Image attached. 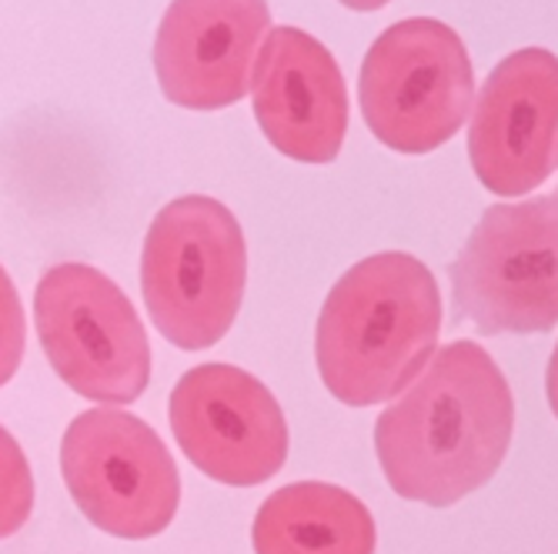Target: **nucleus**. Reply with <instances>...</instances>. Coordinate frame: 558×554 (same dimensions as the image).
Returning <instances> with one entry per match:
<instances>
[{"label": "nucleus", "instance_id": "obj_8", "mask_svg": "<svg viewBox=\"0 0 558 554\" xmlns=\"http://www.w3.org/2000/svg\"><path fill=\"white\" fill-rule=\"evenodd\" d=\"M171 431L184 458L221 484L255 488L288 458V421L265 381L234 365L191 368L171 391Z\"/></svg>", "mask_w": 558, "mask_h": 554}, {"label": "nucleus", "instance_id": "obj_16", "mask_svg": "<svg viewBox=\"0 0 558 554\" xmlns=\"http://www.w3.org/2000/svg\"><path fill=\"white\" fill-rule=\"evenodd\" d=\"M344 8H351V11H378V8H385L388 0H341Z\"/></svg>", "mask_w": 558, "mask_h": 554}, {"label": "nucleus", "instance_id": "obj_12", "mask_svg": "<svg viewBox=\"0 0 558 554\" xmlns=\"http://www.w3.org/2000/svg\"><path fill=\"white\" fill-rule=\"evenodd\" d=\"M255 554H375L372 512L351 491L294 481L265 497L251 528Z\"/></svg>", "mask_w": 558, "mask_h": 554}, {"label": "nucleus", "instance_id": "obj_14", "mask_svg": "<svg viewBox=\"0 0 558 554\" xmlns=\"http://www.w3.org/2000/svg\"><path fill=\"white\" fill-rule=\"evenodd\" d=\"M24 347H27V324H24L21 294L8 278V271L0 268V387L17 374L24 361Z\"/></svg>", "mask_w": 558, "mask_h": 554}, {"label": "nucleus", "instance_id": "obj_10", "mask_svg": "<svg viewBox=\"0 0 558 554\" xmlns=\"http://www.w3.org/2000/svg\"><path fill=\"white\" fill-rule=\"evenodd\" d=\"M268 34V0H171L155 37L165 97L187 111L238 104L251 94Z\"/></svg>", "mask_w": 558, "mask_h": 554}, {"label": "nucleus", "instance_id": "obj_13", "mask_svg": "<svg viewBox=\"0 0 558 554\" xmlns=\"http://www.w3.org/2000/svg\"><path fill=\"white\" fill-rule=\"evenodd\" d=\"M34 512V475L24 458V447L0 424V538H11L24 528Z\"/></svg>", "mask_w": 558, "mask_h": 554}, {"label": "nucleus", "instance_id": "obj_3", "mask_svg": "<svg viewBox=\"0 0 558 554\" xmlns=\"http://www.w3.org/2000/svg\"><path fill=\"white\" fill-rule=\"evenodd\" d=\"M247 247L238 218L208 194H184L150 221L141 294L158 334L174 347L218 344L244 300Z\"/></svg>", "mask_w": 558, "mask_h": 554}, {"label": "nucleus", "instance_id": "obj_6", "mask_svg": "<svg viewBox=\"0 0 558 554\" xmlns=\"http://www.w3.org/2000/svg\"><path fill=\"white\" fill-rule=\"evenodd\" d=\"M34 321L58 378L97 405H131L150 381L147 331L128 294L90 264L50 268L34 294Z\"/></svg>", "mask_w": 558, "mask_h": 554}, {"label": "nucleus", "instance_id": "obj_11", "mask_svg": "<svg viewBox=\"0 0 558 554\" xmlns=\"http://www.w3.org/2000/svg\"><path fill=\"white\" fill-rule=\"evenodd\" d=\"M262 134L301 164H328L348 134V90L331 50L298 27H271L251 77Z\"/></svg>", "mask_w": 558, "mask_h": 554}, {"label": "nucleus", "instance_id": "obj_4", "mask_svg": "<svg viewBox=\"0 0 558 554\" xmlns=\"http://www.w3.org/2000/svg\"><path fill=\"white\" fill-rule=\"evenodd\" d=\"M359 97L368 131L398 155H428L475 108V74L462 37L435 17L391 24L365 54Z\"/></svg>", "mask_w": 558, "mask_h": 554}, {"label": "nucleus", "instance_id": "obj_9", "mask_svg": "<svg viewBox=\"0 0 558 554\" xmlns=\"http://www.w3.org/2000/svg\"><path fill=\"white\" fill-rule=\"evenodd\" d=\"M469 158L478 181L498 197H525L558 164V58L525 47L505 58L482 84Z\"/></svg>", "mask_w": 558, "mask_h": 554}, {"label": "nucleus", "instance_id": "obj_15", "mask_svg": "<svg viewBox=\"0 0 558 554\" xmlns=\"http://www.w3.org/2000/svg\"><path fill=\"white\" fill-rule=\"evenodd\" d=\"M545 391H548V405L558 418V344L551 350V361H548V374H545Z\"/></svg>", "mask_w": 558, "mask_h": 554}, {"label": "nucleus", "instance_id": "obj_1", "mask_svg": "<svg viewBox=\"0 0 558 554\" xmlns=\"http://www.w3.org/2000/svg\"><path fill=\"white\" fill-rule=\"evenodd\" d=\"M515 431V397L475 341L438 347L375 421V455L404 501L451 508L485 488Z\"/></svg>", "mask_w": 558, "mask_h": 554}, {"label": "nucleus", "instance_id": "obj_7", "mask_svg": "<svg viewBox=\"0 0 558 554\" xmlns=\"http://www.w3.org/2000/svg\"><path fill=\"white\" fill-rule=\"evenodd\" d=\"M61 475L84 518L114 538H155L181 505V478L168 444L121 408H90L68 424Z\"/></svg>", "mask_w": 558, "mask_h": 554}, {"label": "nucleus", "instance_id": "obj_2", "mask_svg": "<svg viewBox=\"0 0 558 554\" xmlns=\"http://www.w3.org/2000/svg\"><path fill=\"white\" fill-rule=\"evenodd\" d=\"M438 334L435 274L415 255L381 250L348 268L328 291L315 328L318 374L348 408L395 401L432 361Z\"/></svg>", "mask_w": 558, "mask_h": 554}, {"label": "nucleus", "instance_id": "obj_5", "mask_svg": "<svg viewBox=\"0 0 558 554\" xmlns=\"http://www.w3.org/2000/svg\"><path fill=\"white\" fill-rule=\"evenodd\" d=\"M454 308L482 334L558 324V194L492 205L451 261Z\"/></svg>", "mask_w": 558, "mask_h": 554}]
</instances>
